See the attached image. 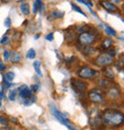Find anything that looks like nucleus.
Listing matches in <instances>:
<instances>
[{
    "mask_svg": "<svg viewBox=\"0 0 124 130\" xmlns=\"http://www.w3.org/2000/svg\"><path fill=\"white\" fill-rule=\"evenodd\" d=\"M6 69V65H4V63L0 61V71H2V70H5Z\"/></svg>",
    "mask_w": 124,
    "mask_h": 130,
    "instance_id": "c9c22d12",
    "label": "nucleus"
},
{
    "mask_svg": "<svg viewBox=\"0 0 124 130\" xmlns=\"http://www.w3.org/2000/svg\"><path fill=\"white\" fill-rule=\"evenodd\" d=\"M108 2H110L111 4H113L115 6H118L121 4V0H107Z\"/></svg>",
    "mask_w": 124,
    "mask_h": 130,
    "instance_id": "c85d7f7f",
    "label": "nucleus"
},
{
    "mask_svg": "<svg viewBox=\"0 0 124 130\" xmlns=\"http://www.w3.org/2000/svg\"><path fill=\"white\" fill-rule=\"evenodd\" d=\"M39 36H40V34L38 33V34H36V35L34 36V39H38V37H39Z\"/></svg>",
    "mask_w": 124,
    "mask_h": 130,
    "instance_id": "4c0bfd02",
    "label": "nucleus"
},
{
    "mask_svg": "<svg viewBox=\"0 0 124 130\" xmlns=\"http://www.w3.org/2000/svg\"><path fill=\"white\" fill-rule=\"evenodd\" d=\"M39 89H40V87H39L38 84L33 85V86L31 87V90L33 91V92H37V91H39Z\"/></svg>",
    "mask_w": 124,
    "mask_h": 130,
    "instance_id": "bb28decb",
    "label": "nucleus"
},
{
    "mask_svg": "<svg viewBox=\"0 0 124 130\" xmlns=\"http://www.w3.org/2000/svg\"><path fill=\"white\" fill-rule=\"evenodd\" d=\"M1 130H9V128H1Z\"/></svg>",
    "mask_w": 124,
    "mask_h": 130,
    "instance_id": "ea45409f",
    "label": "nucleus"
},
{
    "mask_svg": "<svg viewBox=\"0 0 124 130\" xmlns=\"http://www.w3.org/2000/svg\"><path fill=\"white\" fill-rule=\"evenodd\" d=\"M50 108H51L52 112H53V115L55 117V119L58 120L59 123H61L63 125H65L69 130H76L73 128V123H72V122L68 119V116L66 115L65 113L60 112L54 105H51Z\"/></svg>",
    "mask_w": 124,
    "mask_h": 130,
    "instance_id": "f03ea898",
    "label": "nucleus"
},
{
    "mask_svg": "<svg viewBox=\"0 0 124 130\" xmlns=\"http://www.w3.org/2000/svg\"><path fill=\"white\" fill-rule=\"evenodd\" d=\"M114 63L113 57H111L110 55L107 53H101L95 58V65L101 67V68H105V67H109Z\"/></svg>",
    "mask_w": 124,
    "mask_h": 130,
    "instance_id": "39448f33",
    "label": "nucleus"
},
{
    "mask_svg": "<svg viewBox=\"0 0 124 130\" xmlns=\"http://www.w3.org/2000/svg\"><path fill=\"white\" fill-rule=\"evenodd\" d=\"M0 99L2 100H5L6 99V94H5V88L3 87H1V89H0Z\"/></svg>",
    "mask_w": 124,
    "mask_h": 130,
    "instance_id": "cd10ccee",
    "label": "nucleus"
},
{
    "mask_svg": "<svg viewBox=\"0 0 124 130\" xmlns=\"http://www.w3.org/2000/svg\"><path fill=\"white\" fill-rule=\"evenodd\" d=\"M107 54L110 55L111 57L114 58V56L116 55V50H115V48H112V50H111V48H109V51H108V52H107Z\"/></svg>",
    "mask_w": 124,
    "mask_h": 130,
    "instance_id": "7c9ffc66",
    "label": "nucleus"
},
{
    "mask_svg": "<svg viewBox=\"0 0 124 130\" xmlns=\"http://www.w3.org/2000/svg\"><path fill=\"white\" fill-rule=\"evenodd\" d=\"M9 1H10V0H2V2H6V3L9 2Z\"/></svg>",
    "mask_w": 124,
    "mask_h": 130,
    "instance_id": "58836bf2",
    "label": "nucleus"
},
{
    "mask_svg": "<svg viewBox=\"0 0 124 130\" xmlns=\"http://www.w3.org/2000/svg\"><path fill=\"white\" fill-rule=\"evenodd\" d=\"M1 105H2V102H1V99H0V107H1Z\"/></svg>",
    "mask_w": 124,
    "mask_h": 130,
    "instance_id": "a19ab883",
    "label": "nucleus"
},
{
    "mask_svg": "<svg viewBox=\"0 0 124 130\" xmlns=\"http://www.w3.org/2000/svg\"><path fill=\"white\" fill-rule=\"evenodd\" d=\"M20 11L24 15H29L30 14V6L29 3H22L20 5Z\"/></svg>",
    "mask_w": 124,
    "mask_h": 130,
    "instance_id": "a211bd4d",
    "label": "nucleus"
},
{
    "mask_svg": "<svg viewBox=\"0 0 124 130\" xmlns=\"http://www.w3.org/2000/svg\"><path fill=\"white\" fill-rule=\"evenodd\" d=\"M71 6H72V8H73V11H77V12H79V13H80V14H82L83 16H85V17H87V15L85 14V12H84V11H82L81 9H79V7H78V6H77L76 4H73V3H72V4H71Z\"/></svg>",
    "mask_w": 124,
    "mask_h": 130,
    "instance_id": "5701e85b",
    "label": "nucleus"
},
{
    "mask_svg": "<svg viewBox=\"0 0 124 130\" xmlns=\"http://www.w3.org/2000/svg\"><path fill=\"white\" fill-rule=\"evenodd\" d=\"M105 94L110 100H117L120 96V90L117 87H111L108 88Z\"/></svg>",
    "mask_w": 124,
    "mask_h": 130,
    "instance_id": "1a4fd4ad",
    "label": "nucleus"
},
{
    "mask_svg": "<svg viewBox=\"0 0 124 130\" xmlns=\"http://www.w3.org/2000/svg\"><path fill=\"white\" fill-rule=\"evenodd\" d=\"M72 87L77 92H85L87 90V84L79 79H72Z\"/></svg>",
    "mask_w": 124,
    "mask_h": 130,
    "instance_id": "0eeeda50",
    "label": "nucleus"
},
{
    "mask_svg": "<svg viewBox=\"0 0 124 130\" xmlns=\"http://www.w3.org/2000/svg\"><path fill=\"white\" fill-rule=\"evenodd\" d=\"M35 2H36L37 6H38V9L40 10L41 12H43L44 11V4L42 3V1L41 0H35Z\"/></svg>",
    "mask_w": 124,
    "mask_h": 130,
    "instance_id": "b1692460",
    "label": "nucleus"
},
{
    "mask_svg": "<svg viewBox=\"0 0 124 130\" xmlns=\"http://www.w3.org/2000/svg\"><path fill=\"white\" fill-rule=\"evenodd\" d=\"M20 37H21V33H20V32H16V34H15V36H14V38H15V41H17V40H18Z\"/></svg>",
    "mask_w": 124,
    "mask_h": 130,
    "instance_id": "e433bc0d",
    "label": "nucleus"
},
{
    "mask_svg": "<svg viewBox=\"0 0 124 130\" xmlns=\"http://www.w3.org/2000/svg\"><path fill=\"white\" fill-rule=\"evenodd\" d=\"M3 57H4V59H5V61H8V60H9V57H10V51H4Z\"/></svg>",
    "mask_w": 124,
    "mask_h": 130,
    "instance_id": "2f4dec72",
    "label": "nucleus"
},
{
    "mask_svg": "<svg viewBox=\"0 0 124 130\" xmlns=\"http://www.w3.org/2000/svg\"><path fill=\"white\" fill-rule=\"evenodd\" d=\"M98 87H102V88H109V87H113V82L112 80L107 79V78H102L98 81Z\"/></svg>",
    "mask_w": 124,
    "mask_h": 130,
    "instance_id": "f8f14e48",
    "label": "nucleus"
},
{
    "mask_svg": "<svg viewBox=\"0 0 124 130\" xmlns=\"http://www.w3.org/2000/svg\"><path fill=\"white\" fill-rule=\"evenodd\" d=\"M124 121L123 114L115 109H106L102 114V122L112 127H118L122 125Z\"/></svg>",
    "mask_w": 124,
    "mask_h": 130,
    "instance_id": "f257e3e1",
    "label": "nucleus"
},
{
    "mask_svg": "<svg viewBox=\"0 0 124 130\" xmlns=\"http://www.w3.org/2000/svg\"><path fill=\"white\" fill-rule=\"evenodd\" d=\"M15 72H13V71H8L5 75H4V80H6L8 82H13L14 80H15Z\"/></svg>",
    "mask_w": 124,
    "mask_h": 130,
    "instance_id": "6ab92c4d",
    "label": "nucleus"
},
{
    "mask_svg": "<svg viewBox=\"0 0 124 130\" xmlns=\"http://www.w3.org/2000/svg\"><path fill=\"white\" fill-rule=\"evenodd\" d=\"M4 26L6 27V28H10L11 26V20L10 17H7V18L5 19V21H4Z\"/></svg>",
    "mask_w": 124,
    "mask_h": 130,
    "instance_id": "a878e982",
    "label": "nucleus"
},
{
    "mask_svg": "<svg viewBox=\"0 0 124 130\" xmlns=\"http://www.w3.org/2000/svg\"><path fill=\"white\" fill-rule=\"evenodd\" d=\"M103 92L104 91L102 89H99V88H94L92 89L89 94H88V97L90 99V101L94 102V103H103L104 99H103Z\"/></svg>",
    "mask_w": 124,
    "mask_h": 130,
    "instance_id": "423d86ee",
    "label": "nucleus"
},
{
    "mask_svg": "<svg viewBox=\"0 0 124 130\" xmlns=\"http://www.w3.org/2000/svg\"><path fill=\"white\" fill-rule=\"evenodd\" d=\"M0 124L5 125V126H7L8 125V120L6 119L4 116H0Z\"/></svg>",
    "mask_w": 124,
    "mask_h": 130,
    "instance_id": "393cba45",
    "label": "nucleus"
},
{
    "mask_svg": "<svg viewBox=\"0 0 124 130\" xmlns=\"http://www.w3.org/2000/svg\"><path fill=\"white\" fill-rule=\"evenodd\" d=\"M39 11V9H38V6H37V4H36V2H34L33 3V12L35 14L37 11Z\"/></svg>",
    "mask_w": 124,
    "mask_h": 130,
    "instance_id": "f704fd0d",
    "label": "nucleus"
},
{
    "mask_svg": "<svg viewBox=\"0 0 124 130\" xmlns=\"http://www.w3.org/2000/svg\"><path fill=\"white\" fill-rule=\"evenodd\" d=\"M102 73L104 74V76H105V78H107V79H110V80H113L115 79V72H114L113 69H111V68H104V69H102Z\"/></svg>",
    "mask_w": 124,
    "mask_h": 130,
    "instance_id": "4468645a",
    "label": "nucleus"
},
{
    "mask_svg": "<svg viewBox=\"0 0 124 130\" xmlns=\"http://www.w3.org/2000/svg\"><path fill=\"white\" fill-rule=\"evenodd\" d=\"M40 66H41L40 62L34 61V63H33V68H34V70H35V72L40 76V77H42V72H41V70H40Z\"/></svg>",
    "mask_w": 124,
    "mask_h": 130,
    "instance_id": "412c9836",
    "label": "nucleus"
},
{
    "mask_svg": "<svg viewBox=\"0 0 124 130\" xmlns=\"http://www.w3.org/2000/svg\"><path fill=\"white\" fill-rule=\"evenodd\" d=\"M51 16L52 18L60 19L64 16V12L61 11H58V10H54V11H51Z\"/></svg>",
    "mask_w": 124,
    "mask_h": 130,
    "instance_id": "f3484780",
    "label": "nucleus"
},
{
    "mask_svg": "<svg viewBox=\"0 0 124 130\" xmlns=\"http://www.w3.org/2000/svg\"><path fill=\"white\" fill-rule=\"evenodd\" d=\"M113 44H114V41L112 38H104L101 45H100V47L102 48L103 51H108L109 48H111Z\"/></svg>",
    "mask_w": 124,
    "mask_h": 130,
    "instance_id": "ddd939ff",
    "label": "nucleus"
},
{
    "mask_svg": "<svg viewBox=\"0 0 124 130\" xmlns=\"http://www.w3.org/2000/svg\"><path fill=\"white\" fill-rule=\"evenodd\" d=\"M46 40L47 41H53L54 40V32H51V33H49L47 36H46Z\"/></svg>",
    "mask_w": 124,
    "mask_h": 130,
    "instance_id": "72a5a7b5",
    "label": "nucleus"
},
{
    "mask_svg": "<svg viewBox=\"0 0 124 130\" xmlns=\"http://www.w3.org/2000/svg\"><path fill=\"white\" fill-rule=\"evenodd\" d=\"M4 86H5V87H7V88H10V87H11L14 86V84H11V82H8L6 80H4Z\"/></svg>",
    "mask_w": 124,
    "mask_h": 130,
    "instance_id": "473e14b6",
    "label": "nucleus"
},
{
    "mask_svg": "<svg viewBox=\"0 0 124 130\" xmlns=\"http://www.w3.org/2000/svg\"><path fill=\"white\" fill-rule=\"evenodd\" d=\"M0 43L2 44V45H6V44H8L9 43V37L8 36H3V38L1 39V41H0Z\"/></svg>",
    "mask_w": 124,
    "mask_h": 130,
    "instance_id": "c756f323",
    "label": "nucleus"
},
{
    "mask_svg": "<svg viewBox=\"0 0 124 130\" xmlns=\"http://www.w3.org/2000/svg\"><path fill=\"white\" fill-rule=\"evenodd\" d=\"M104 32H105L107 35H109V36H112V37L117 36V31H116L112 27H110V26H108V25H105Z\"/></svg>",
    "mask_w": 124,
    "mask_h": 130,
    "instance_id": "dca6fc26",
    "label": "nucleus"
},
{
    "mask_svg": "<svg viewBox=\"0 0 124 130\" xmlns=\"http://www.w3.org/2000/svg\"><path fill=\"white\" fill-rule=\"evenodd\" d=\"M16 94H17V90L16 89L10 90L9 91V95H8V99L11 102H15L16 100Z\"/></svg>",
    "mask_w": 124,
    "mask_h": 130,
    "instance_id": "aec40b11",
    "label": "nucleus"
},
{
    "mask_svg": "<svg viewBox=\"0 0 124 130\" xmlns=\"http://www.w3.org/2000/svg\"><path fill=\"white\" fill-rule=\"evenodd\" d=\"M35 56H36V52L33 48H30L28 52H27V54H26V57L28 59H34Z\"/></svg>",
    "mask_w": 124,
    "mask_h": 130,
    "instance_id": "4be33fe9",
    "label": "nucleus"
},
{
    "mask_svg": "<svg viewBox=\"0 0 124 130\" xmlns=\"http://www.w3.org/2000/svg\"><path fill=\"white\" fill-rule=\"evenodd\" d=\"M17 92H18L19 98L22 99V101H24L25 99L31 97L33 95V91L31 90V88L28 86H26V85L20 86L18 87V89H17Z\"/></svg>",
    "mask_w": 124,
    "mask_h": 130,
    "instance_id": "6e6552de",
    "label": "nucleus"
},
{
    "mask_svg": "<svg viewBox=\"0 0 124 130\" xmlns=\"http://www.w3.org/2000/svg\"><path fill=\"white\" fill-rule=\"evenodd\" d=\"M98 75H99L98 71H96L95 69H91L89 67H84V68L79 69V71H78V76L80 78H82V79L92 80L94 79V78H95V77H98Z\"/></svg>",
    "mask_w": 124,
    "mask_h": 130,
    "instance_id": "20e7f679",
    "label": "nucleus"
},
{
    "mask_svg": "<svg viewBox=\"0 0 124 130\" xmlns=\"http://www.w3.org/2000/svg\"><path fill=\"white\" fill-rule=\"evenodd\" d=\"M36 102V96L35 95H32L31 97L27 98V99H25L24 101H22V104L24 105H26V106H30L31 105H33V103H35Z\"/></svg>",
    "mask_w": 124,
    "mask_h": 130,
    "instance_id": "2eb2a0df",
    "label": "nucleus"
},
{
    "mask_svg": "<svg viewBox=\"0 0 124 130\" xmlns=\"http://www.w3.org/2000/svg\"><path fill=\"white\" fill-rule=\"evenodd\" d=\"M97 37L95 36L92 31H84L80 33L78 36V42L82 46H92L95 43Z\"/></svg>",
    "mask_w": 124,
    "mask_h": 130,
    "instance_id": "7ed1b4c3",
    "label": "nucleus"
},
{
    "mask_svg": "<svg viewBox=\"0 0 124 130\" xmlns=\"http://www.w3.org/2000/svg\"><path fill=\"white\" fill-rule=\"evenodd\" d=\"M9 59L11 60V63H14V64H16V63H19V62L21 61V55L19 53L18 51H14L10 52V57Z\"/></svg>",
    "mask_w": 124,
    "mask_h": 130,
    "instance_id": "9b49d317",
    "label": "nucleus"
},
{
    "mask_svg": "<svg viewBox=\"0 0 124 130\" xmlns=\"http://www.w3.org/2000/svg\"><path fill=\"white\" fill-rule=\"evenodd\" d=\"M99 3H100V5H101L105 10H107V11H112V12H115V11H118V8H117V6L111 4L110 2H108V1H103L102 0V1H100Z\"/></svg>",
    "mask_w": 124,
    "mask_h": 130,
    "instance_id": "9d476101",
    "label": "nucleus"
}]
</instances>
